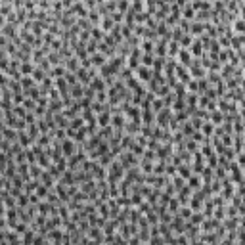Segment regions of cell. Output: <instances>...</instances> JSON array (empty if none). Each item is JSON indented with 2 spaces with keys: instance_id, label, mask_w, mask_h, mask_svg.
Instances as JSON below:
<instances>
[{
  "instance_id": "cell-3",
  "label": "cell",
  "mask_w": 245,
  "mask_h": 245,
  "mask_svg": "<svg viewBox=\"0 0 245 245\" xmlns=\"http://www.w3.org/2000/svg\"><path fill=\"white\" fill-rule=\"evenodd\" d=\"M109 121H111V119H109V113L103 111V113L100 115V125H101V127H107V125H109Z\"/></svg>"
},
{
  "instance_id": "cell-11",
  "label": "cell",
  "mask_w": 245,
  "mask_h": 245,
  "mask_svg": "<svg viewBox=\"0 0 245 245\" xmlns=\"http://www.w3.org/2000/svg\"><path fill=\"white\" fill-rule=\"evenodd\" d=\"M21 71H23V73H31V71H33V65L23 63V69H21Z\"/></svg>"
},
{
  "instance_id": "cell-9",
  "label": "cell",
  "mask_w": 245,
  "mask_h": 245,
  "mask_svg": "<svg viewBox=\"0 0 245 245\" xmlns=\"http://www.w3.org/2000/svg\"><path fill=\"white\" fill-rule=\"evenodd\" d=\"M211 119H213V121H222V113H220V111H214L213 115H211Z\"/></svg>"
},
{
  "instance_id": "cell-2",
  "label": "cell",
  "mask_w": 245,
  "mask_h": 245,
  "mask_svg": "<svg viewBox=\"0 0 245 245\" xmlns=\"http://www.w3.org/2000/svg\"><path fill=\"white\" fill-rule=\"evenodd\" d=\"M61 149H63V153L67 155V157L75 153V148H73V144H71V142H63V144H61Z\"/></svg>"
},
{
  "instance_id": "cell-6",
  "label": "cell",
  "mask_w": 245,
  "mask_h": 245,
  "mask_svg": "<svg viewBox=\"0 0 245 245\" xmlns=\"http://www.w3.org/2000/svg\"><path fill=\"white\" fill-rule=\"evenodd\" d=\"M199 184H201V180H199L197 176H192V178H190V188H197Z\"/></svg>"
},
{
  "instance_id": "cell-5",
  "label": "cell",
  "mask_w": 245,
  "mask_h": 245,
  "mask_svg": "<svg viewBox=\"0 0 245 245\" xmlns=\"http://www.w3.org/2000/svg\"><path fill=\"white\" fill-rule=\"evenodd\" d=\"M180 59L184 61V63H190V52H188V50H186V52L182 50V52H180Z\"/></svg>"
},
{
  "instance_id": "cell-8",
  "label": "cell",
  "mask_w": 245,
  "mask_h": 245,
  "mask_svg": "<svg viewBox=\"0 0 245 245\" xmlns=\"http://www.w3.org/2000/svg\"><path fill=\"white\" fill-rule=\"evenodd\" d=\"M113 125H115V127H117V128H121L122 125H125V122H122V117H119V115H117V117L113 119Z\"/></svg>"
},
{
  "instance_id": "cell-4",
  "label": "cell",
  "mask_w": 245,
  "mask_h": 245,
  "mask_svg": "<svg viewBox=\"0 0 245 245\" xmlns=\"http://www.w3.org/2000/svg\"><path fill=\"white\" fill-rule=\"evenodd\" d=\"M101 25H103V29H107V31H109V29L113 27V19H111V17H103Z\"/></svg>"
},
{
  "instance_id": "cell-12",
  "label": "cell",
  "mask_w": 245,
  "mask_h": 245,
  "mask_svg": "<svg viewBox=\"0 0 245 245\" xmlns=\"http://www.w3.org/2000/svg\"><path fill=\"white\" fill-rule=\"evenodd\" d=\"M203 130H205V132H211V130H213V127H211V122H207V125H203Z\"/></svg>"
},
{
  "instance_id": "cell-10",
  "label": "cell",
  "mask_w": 245,
  "mask_h": 245,
  "mask_svg": "<svg viewBox=\"0 0 245 245\" xmlns=\"http://www.w3.org/2000/svg\"><path fill=\"white\" fill-rule=\"evenodd\" d=\"M180 176H190V171H188V167H180Z\"/></svg>"
},
{
  "instance_id": "cell-7",
  "label": "cell",
  "mask_w": 245,
  "mask_h": 245,
  "mask_svg": "<svg viewBox=\"0 0 245 245\" xmlns=\"http://www.w3.org/2000/svg\"><path fill=\"white\" fill-rule=\"evenodd\" d=\"M192 46H193L192 50H193L195 54H197V52H201V40H193V44H192Z\"/></svg>"
},
{
  "instance_id": "cell-1",
  "label": "cell",
  "mask_w": 245,
  "mask_h": 245,
  "mask_svg": "<svg viewBox=\"0 0 245 245\" xmlns=\"http://www.w3.org/2000/svg\"><path fill=\"white\" fill-rule=\"evenodd\" d=\"M136 75H140V79H142V80H148L149 77H153L151 71H149L148 67H138V69H136Z\"/></svg>"
}]
</instances>
